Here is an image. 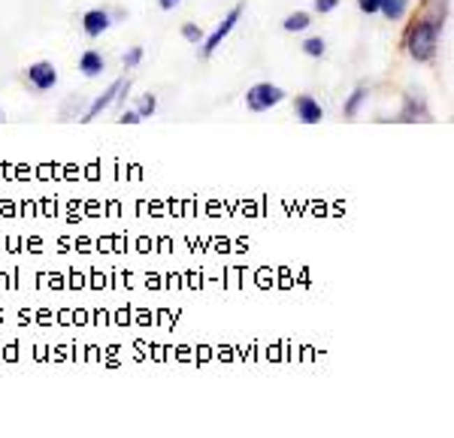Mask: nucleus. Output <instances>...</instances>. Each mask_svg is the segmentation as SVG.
Returning a JSON list of instances; mask_svg holds the SVG:
<instances>
[{
  "instance_id": "7",
  "label": "nucleus",
  "mask_w": 454,
  "mask_h": 438,
  "mask_svg": "<svg viewBox=\"0 0 454 438\" xmlns=\"http://www.w3.org/2000/svg\"><path fill=\"white\" fill-rule=\"evenodd\" d=\"M82 27H85L88 36H100L109 27V13L106 9H91V13L82 15Z\"/></svg>"
},
{
  "instance_id": "1",
  "label": "nucleus",
  "mask_w": 454,
  "mask_h": 438,
  "mask_svg": "<svg viewBox=\"0 0 454 438\" xmlns=\"http://www.w3.org/2000/svg\"><path fill=\"white\" fill-rule=\"evenodd\" d=\"M439 31H442V15H430L424 22H418V27L409 33V54L415 61H430L439 43Z\"/></svg>"
},
{
  "instance_id": "3",
  "label": "nucleus",
  "mask_w": 454,
  "mask_h": 438,
  "mask_svg": "<svg viewBox=\"0 0 454 438\" xmlns=\"http://www.w3.org/2000/svg\"><path fill=\"white\" fill-rule=\"evenodd\" d=\"M240 15H242V6H233L230 13H227V18H224V22L218 24L212 33H209L206 45H203V49H200V54H203V58H209V54H212V52L218 49V45H221V40H224V36L233 31V27H236V22H240Z\"/></svg>"
},
{
  "instance_id": "8",
  "label": "nucleus",
  "mask_w": 454,
  "mask_h": 438,
  "mask_svg": "<svg viewBox=\"0 0 454 438\" xmlns=\"http://www.w3.org/2000/svg\"><path fill=\"white\" fill-rule=\"evenodd\" d=\"M79 70L85 73L88 79H94V76H100V70H103V58H100L97 52H85L79 61Z\"/></svg>"
},
{
  "instance_id": "11",
  "label": "nucleus",
  "mask_w": 454,
  "mask_h": 438,
  "mask_svg": "<svg viewBox=\"0 0 454 438\" xmlns=\"http://www.w3.org/2000/svg\"><path fill=\"white\" fill-rule=\"evenodd\" d=\"M309 27V13H291L285 18V31H306Z\"/></svg>"
},
{
  "instance_id": "12",
  "label": "nucleus",
  "mask_w": 454,
  "mask_h": 438,
  "mask_svg": "<svg viewBox=\"0 0 454 438\" xmlns=\"http://www.w3.org/2000/svg\"><path fill=\"white\" fill-rule=\"evenodd\" d=\"M303 52L309 54V58H321V54H324V40H321V36H312V40H306L303 43Z\"/></svg>"
},
{
  "instance_id": "5",
  "label": "nucleus",
  "mask_w": 454,
  "mask_h": 438,
  "mask_svg": "<svg viewBox=\"0 0 454 438\" xmlns=\"http://www.w3.org/2000/svg\"><path fill=\"white\" fill-rule=\"evenodd\" d=\"M124 85H127V82H124V79H115V82H112V85H109V88L103 91V94H100V97L94 100V103H91V106H88V112H85V115H82V118H79V121H85V124H88V121H94V118H97L100 112H103V109H109V106H112V103H115V97H118V91H122Z\"/></svg>"
},
{
  "instance_id": "14",
  "label": "nucleus",
  "mask_w": 454,
  "mask_h": 438,
  "mask_svg": "<svg viewBox=\"0 0 454 438\" xmlns=\"http://www.w3.org/2000/svg\"><path fill=\"white\" fill-rule=\"evenodd\" d=\"M140 61H142V49H140V45H133V49L124 54V67L131 70V67H136V63H140Z\"/></svg>"
},
{
  "instance_id": "13",
  "label": "nucleus",
  "mask_w": 454,
  "mask_h": 438,
  "mask_svg": "<svg viewBox=\"0 0 454 438\" xmlns=\"http://www.w3.org/2000/svg\"><path fill=\"white\" fill-rule=\"evenodd\" d=\"M154 106H158V103H154V97L145 94V97L140 100V109H136V115H140V118H149V115L154 112Z\"/></svg>"
},
{
  "instance_id": "19",
  "label": "nucleus",
  "mask_w": 454,
  "mask_h": 438,
  "mask_svg": "<svg viewBox=\"0 0 454 438\" xmlns=\"http://www.w3.org/2000/svg\"><path fill=\"white\" fill-rule=\"evenodd\" d=\"M158 3H161V9H173V6L179 3V0H158Z\"/></svg>"
},
{
  "instance_id": "15",
  "label": "nucleus",
  "mask_w": 454,
  "mask_h": 438,
  "mask_svg": "<svg viewBox=\"0 0 454 438\" xmlns=\"http://www.w3.org/2000/svg\"><path fill=\"white\" fill-rule=\"evenodd\" d=\"M182 36H185L188 43H200V36H203V33H200L197 24H185V27H182Z\"/></svg>"
},
{
  "instance_id": "6",
  "label": "nucleus",
  "mask_w": 454,
  "mask_h": 438,
  "mask_svg": "<svg viewBox=\"0 0 454 438\" xmlns=\"http://www.w3.org/2000/svg\"><path fill=\"white\" fill-rule=\"evenodd\" d=\"M297 118L303 124H318L324 118V109L321 103H318L315 97H309V94H300L297 97Z\"/></svg>"
},
{
  "instance_id": "4",
  "label": "nucleus",
  "mask_w": 454,
  "mask_h": 438,
  "mask_svg": "<svg viewBox=\"0 0 454 438\" xmlns=\"http://www.w3.org/2000/svg\"><path fill=\"white\" fill-rule=\"evenodd\" d=\"M27 82H31L36 91H52L58 85V73H54V67L49 61H36L27 67Z\"/></svg>"
},
{
  "instance_id": "16",
  "label": "nucleus",
  "mask_w": 454,
  "mask_h": 438,
  "mask_svg": "<svg viewBox=\"0 0 454 438\" xmlns=\"http://www.w3.org/2000/svg\"><path fill=\"white\" fill-rule=\"evenodd\" d=\"M358 6H360V13L376 15V13H379V6H381V0H358Z\"/></svg>"
},
{
  "instance_id": "18",
  "label": "nucleus",
  "mask_w": 454,
  "mask_h": 438,
  "mask_svg": "<svg viewBox=\"0 0 454 438\" xmlns=\"http://www.w3.org/2000/svg\"><path fill=\"white\" fill-rule=\"evenodd\" d=\"M118 121H122V124H140L142 118L136 115V112H122V118H118Z\"/></svg>"
},
{
  "instance_id": "9",
  "label": "nucleus",
  "mask_w": 454,
  "mask_h": 438,
  "mask_svg": "<svg viewBox=\"0 0 454 438\" xmlns=\"http://www.w3.org/2000/svg\"><path fill=\"white\" fill-rule=\"evenodd\" d=\"M406 6H409V0H381L379 13H385V18H390V22H400L406 15Z\"/></svg>"
},
{
  "instance_id": "2",
  "label": "nucleus",
  "mask_w": 454,
  "mask_h": 438,
  "mask_svg": "<svg viewBox=\"0 0 454 438\" xmlns=\"http://www.w3.org/2000/svg\"><path fill=\"white\" fill-rule=\"evenodd\" d=\"M285 100V91L279 85H272V82H258V85L249 88V94H245V103H249L251 112H267L276 103Z\"/></svg>"
},
{
  "instance_id": "17",
  "label": "nucleus",
  "mask_w": 454,
  "mask_h": 438,
  "mask_svg": "<svg viewBox=\"0 0 454 438\" xmlns=\"http://www.w3.org/2000/svg\"><path fill=\"white\" fill-rule=\"evenodd\" d=\"M336 6H339V0H315V9H318V13H333Z\"/></svg>"
},
{
  "instance_id": "10",
  "label": "nucleus",
  "mask_w": 454,
  "mask_h": 438,
  "mask_svg": "<svg viewBox=\"0 0 454 438\" xmlns=\"http://www.w3.org/2000/svg\"><path fill=\"white\" fill-rule=\"evenodd\" d=\"M363 100H367V88H358V91H354V94H351L349 100H345V115H349V118L358 115V109H360Z\"/></svg>"
}]
</instances>
